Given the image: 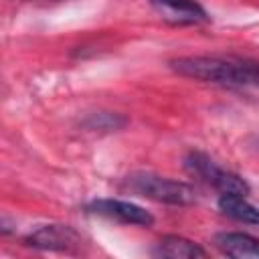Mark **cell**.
<instances>
[{
    "instance_id": "cell-1",
    "label": "cell",
    "mask_w": 259,
    "mask_h": 259,
    "mask_svg": "<svg viewBox=\"0 0 259 259\" xmlns=\"http://www.w3.org/2000/svg\"><path fill=\"white\" fill-rule=\"evenodd\" d=\"M174 73L214 83V85H247L259 87V61L235 55H196V57H178L170 61Z\"/></svg>"
},
{
    "instance_id": "cell-2",
    "label": "cell",
    "mask_w": 259,
    "mask_h": 259,
    "mask_svg": "<svg viewBox=\"0 0 259 259\" xmlns=\"http://www.w3.org/2000/svg\"><path fill=\"white\" fill-rule=\"evenodd\" d=\"M123 188L138 196L164 202V204H174V206H186L196 200V192L190 184L172 180V178H166L154 172L127 174L123 180Z\"/></svg>"
},
{
    "instance_id": "cell-3",
    "label": "cell",
    "mask_w": 259,
    "mask_h": 259,
    "mask_svg": "<svg viewBox=\"0 0 259 259\" xmlns=\"http://www.w3.org/2000/svg\"><path fill=\"white\" fill-rule=\"evenodd\" d=\"M184 166L192 176L200 178L221 194H241V196L249 194V184L239 174L225 170L202 152H190L184 160Z\"/></svg>"
},
{
    "instance_id": "cell-4",
    "label": "cell",
    "mask_w": 259,
    "mask_h": 259,
    "mask_svg": "<svg viewBox=\"0 0 259 259\" xmlns=\"http://www.w3.org/2000/svg\"><path fill=\"white\" fill-rule=\"evenodd\" d=\"M87 210L93 214L117 221V223H125V225L150 227L154 223V217L150 214V210L130 200H119V198H95L93 202L87 204Z\"/></svg>"
},
{
    "instance_id": "cell-5",
    "label": "cell",
    "mask_w": 259,
    "mask_h": 259,
    "mask_svg": "<svg viewBox=\"0 0 259 259\" xmlns=\"http://www.w3.org/2000/svg\"><path fill=\"white\" fill-rule=\"evenodd\" d=\"M26 245L42 251H77L81 247V235L69 225H45L26 237Z\"/></svg>"
},
{
    "instance_id": "cell-6",
    "label": "cell",
    "mask_w": 259,
    "mask_h": 259,
    "mask_svg": "<svg viewBox=\"0 0 259 259\" xmlns=\"http://www.w3.org/2000/svg\"><path fill=\"white\" fill-rule=\"evenodd\" d=\"M150 4L174 24H194L208 18L196 0H150Z\"/></svg>"
},
{
    "instance_id": "cell-7",
    "label": "cell",
    "mask_w": 259,
    "mask_h": 259,
    "mask_svg": "<svg viewBox=\"0 0 259 259\" xmlns=\"http://www.w3.org/2000/svg\"><path fill=\"white\" fill-rule=\"evenodd\" d=\"M214 245L221 253L237 259H259V239L247 233L225 231L214 235Z\"/></svg>"
},
{
    "instance_id": "cell-8",
    "label": "cell",
    "mask_w": 259,
    "mask_h": 259,
    "mask_svg": "<svg viewBox=\"0 0 259 259\" xmlns=\"http://www.w3.org/2000/svg\"><path fill=\"white\" fill-rule=\"evenodd\" d=\"M156 255L160 257H170V259H196V257H206V251L196 245L194 241L180 237V235H166L158 241L156 245Z\"/></svg>"
},
{
    "instance_id": "cell-9",
    "label": "cell",
    "mask_w": 259,
    "mask_h": 259,
    "mask_svg": "<svg viewBox=\"0 0 259 259\" xmlns=\"http://www.w3.org/2000/svg\"><path fill=\"white\" fill-rule=\"evenodd\" d=\"M219 208L241 223H249V225H257L259 227V208L253 206L245 196L241 194H221L219 196Z\"/></svg>"
},
{
    "instance_id": "cell-10",
    "label": "cell",
    "mask_w": 259,
    "mask_h": 259,
    "mask_svg": "<svg viewBox=\"0 0 259 259\" xmlns=\"http://www.w3.org/2000/svg\"><path fill=\"white\" fill-rule=\"evenodd\" d=\"M123 123H125V119L115 113H97L87 119V125L91 130H119Z\"/></svg>"
}]
</instances>
